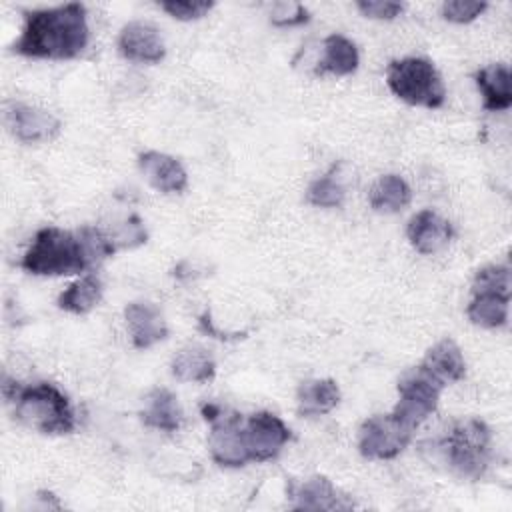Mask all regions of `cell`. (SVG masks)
<instances>
[{
	"instance_id": "cell-1",
	"label": "cell",
	"mask_w": 512,
	"mask_h": 512,
	"mask_svg": "<svg viewBox=\"0 0 512 512\" xmlns=\"http://www.w3.org/2000/svg\"><path fill=\"white\" fill-rule=\"evenodd\" d=\"M116 250L112 236L96 226L78 230L46 226L34 234L20 266L34 276H70L92 268Z\"/></svg>"
},
{
	"instance_id": "cell-2",
	"label": "cell",
	"mask_w": 512,
	"mask_h": 512,
	"mask_svg": "<svg viewBox=\"0 0 512 512\" xmlns=\"http://www.w3.org/2000/svg\"><path fill=\"white\" fill-rule=\"evenodd\" d=\"M88 38L86 6L68 2L54 8L26 10L22 32L10 50L28 58L70 60L84 52Z\"/></svg>"
},
{
	"instance_id": "cell-3",
	"label": "cell",
	"mask_w": 512,
	"mask_h": 512,
	"mask_svg": "<svg viewBox=\"0 0 512 512\" xmlns=\"http://www.w3.org/2000/svg\"><path fill=\"white\" fill-rule=\"evenodd\" d=\"M2 392L14 404V416L40 434H70L76 428L68 396L52 382L20 384L4 374Z\"/></svg>"
},
{
	"instance_id": "cell-4",
	"label": "cell",
	"mask_w": 512,
	"mask_h": 512,
	"mask_svg": "<svg viewBox=\"0 0 512 512\" xmlns=\"http://www.w3.org/2000/svg\"><path fill=\"white\" fill-rule=\"evenodd\" d=\"M432 446L454 474L478 480L484 476L492 458V432L486 422L466 418L454 422Z\"/></svg>"
},
{
	"instance_id": "cell-5",
	"label": "cell",
	"mask_w": 512,
	"mask_h": 512,
	"mask_svg": "<svg viewBox=\"0 0 512 512\" xmlns=\"http://www.w3.org/2000/svg\"><path fill=\"white\" fill-rule=\"evenodd\" d=\"M386 84L394 96L410 106L436 110L446 100V88L436 66L418 56L392 60L386 68Z\"/></svg>"
},
{
	"instance_id": "cell-6",
	"label": "cell",
	"mask_w": 512,
	"mask_h": 512,
	"mask_svg": "<svg viewBox=\"0 0 512 512\" xmlns=\"http://www.w3.org/2000/svg\"><path fill=\"white\" fill-rule=\"evenodd\" d=\"M510 266L490 264L480 268L472 280V300L466 316L474 326L500 328L508 320L510 304Z\"/></svg>"
},
{
	"instance_id": "cell-7",
	"label": "cell",
	"mask_w": 512,
	"mask_h": 512,
	"mask_svg": "<svg viewBox=\"0 0 512 512\" xmlns=\"http://www.w3.org/2000/svg\"><path fill=\"white\" fill-rule=\"evenodd\" d=\"M204 420L210 424L208 448L212 460L226 468H240L250 462L244 438L242 416L220 404L206 402L200 406Z\"/></svg>"
},
{
	"instance_id": "cell-8",
	"label": "cell",
	"mask_w": 512,
	"mask_h": 512,
	"mask_svg": "<svg viewBox=\"0 0 512 512\" xmlns=\"http://www.w3.org/2000/svg\"><path fill=\"white\" fill-rule=\"evenodd\" d=\"M440 390L442 386L424 370L418 366L410 368L398 380V402L392 408V414L402 424L416 430L436 410Z\"/></svg>"
},
{
	"instance_id": "cell-9",
	"label": "cell",
	"mask_w": 512,
	"mask_h": 512,
	"mask_svg": "<svg viewBox=\"0 0 512 512\" xmlns=\"http://www.w3.org/2000/svg\"><path fill=\"white\" fill-rule=\"evenodd\" d=\"M414 430L392 412L366 418L358 430V452L368 460L396 458L412 440Z\"/></svg>"
},
{
	"instance_id": "cell-10",
	"label": "cell",
	"mask_w": 512,
	"mask_h": 512,
	"mask_svg": "<svg viewBox=\"0 0 512 512\" xmlns=\"http://www.w3.org/2000/svg\"><path fill=\"white\" fill-rule=\"evenodd\" d=\"M244 438L250 462H266L280 454L292 432L280 416L262 410L250 414L244 422Z\"/></svg>"
},
{
	"instance_id": "cell-11",
	"label": "cell",
	"mask_w": 512,
	"mask_h": 512,
	"mask_svg": "<svg viewBox=\"0 0 512 512\" xmlns=\"http://www.w3.org/2000/svg\"><path fill=\"white\" fill-rule=\"evenodd\" d=\"M4 122L12 136L26 144L52 140L62 126L52 112L22 102L4 104Z\"/></svg>"
},
{
	"instance_id": "cell-12",
	"label": "cell",
	"mask_w": 512,
	"mask_h": 512,
	"mask_svg": "<svg viewBox=\"0 0 512 512\" xmlns=\"http://www.w3.org/2000/svg\"><path fill=\"white\" fill-rule=\"evenodd\" d=\"M118 52L130 62L156 64L166 56L164 40L156 26L142 20H132L118 34Z\"/></svg>"
},
{
	"instance_id": "cell-13",
	"label": "cell",
	"mask_w": 512,
	"mask_h": 512,
	"mask_svg": "<svg viewBox=\"0 0 512 512\" xmlns=\"http://www.w3.org/2000/svg\"><path fill=\"white\" fill-rule=\"evenodd\" d=\"M408 242L420 254H436L446 248L454 236L452 224L438 212L426 208L416 212L406 228Z\"/></svg>"
},
{
	"instance_id": "cell-14",
	"label": "cell",
	"mask_w": 512,
	"mask_h": 512,
	"mask_svg": "<svg viewBox=\"0 0 512 512\" xmlns=\"http://www.w3.org/2000/svg\"><path fill=\"white\" fill-rule=\"evenodd\" d=\"M138 168L150 182V186L162 194H178L186 190L188 174L180 160L158 150H146L138 154Z\"/></svg>"
},
{
	"instance_id": "cell-15",
	"label": "cell",
	"mask_w": 512,
	"mask_h": 512,
	"mask_svg": "<svg viewBox=\"0 0 512 512\" xmlns=\"http://www.w3.org/2000/svg\"><path fill=\"white\" fill-rule=\"evenodd\" d=\"M124 318L130 340L138 350H146L168 336L166 320L152 302H130L124 308Z\"/></svg>"
},
{
	"instance_id": "cell-16",
	"label": "cell",
	"mask_w": 512,
	"mask_h": 512,
	"mask_svg": "<svg viewBox=\"0 0 512 512\" xmlns=\"http://www.w3.org/2000/svg\"><path fill=\"white\" fill-rule=\"evenodd\" d=\"M420 370H424L430 378H434L442 388L448 382H458L466 374V362L462 356L460 346L452 338H444L436 342L422 362L418 364Z\"/></svg>"
},
{
	"instance_id": "cell-17",
	"label": "cell",
	"mask_w": 512,
	"mask_h": 512,
	"mask_svg": "<svg viewBox=\"0 0 512 512\" xmlns=\"http://www.w3.org/2000/svg\"><path fill=\"white\" fill-rule=\"evenodd\" d=\"M288 496L292 498V510H344L350 502L338 496V490L326 476H310L302 484H290Z\"/></svg>"
},
{
	"instance_id": "cell-18",
	"label": "cell",
	"mask_w": 512,
	"mask_h": 512,
	"mask_svg": "<svg viewBox=\"0 0 512 512\" xmlns=\"http://www.w3.org/2000/svg\"><path fill=\"white\" fill-rule=\"evenodd\" d=\"M482 94V106L490 112H502L512 106V74L508 64H488L474 74Z\"/></svg>"
},
{
	"instance_id": "cell-19",
	"label": "cell",
	"mask_w": 512,
	"mask_h": 512,
	"mask_svg": "<svg viewBox=\"0 0 512 512\" xmlns=\"http://www.w3.org/2000/svg\"><path fill=\"white\" fill-rule=\"evenodd\" d=\"M340 388L332 378L306 380L296 390V410L302 418H316L340 404Z\"/></svg>"
},
{
	"instance_id": "cell-20",
	"label": "cell",
	"mask_w": 512,
	"mask_h": 512,
	"mask_svg": "<svg viewBox=\"0 0 512 512\" xmlns=\"http://www.w3.org/2000/svg\"><path fill=\"white\" fill-rule=\"evenodd\" d=\"M170 372L180 382H210L216 374L212 354L200 344H188L176 352L170 362Z\"/></svg>"
},
{
	"instance_id": "cell-21",
	"label": "cell",
	"mask_w": 512,
	"mask_h": 512,
	"mask_svg": "<svg viewBox=\"0 0 512 512\" xmlns=\"http://www.w3.org/2000/svg\"><path fill=\"white\" fill-rule=\"evenodd\" d=\"M324 54L316 64V74H336V76H348L356 72L360 64V54L356 44L342 36V34H330L324 38Z\"/></svg>"
},
{
	"instance_id": "cell-22",
	"label": "cell",
	"mask_w": 512,
	"mask_h": 512,
	"mask_svg": "<svg viewBox=\"0 0 512 512\" xmlns=\"http://www.w3.org/2000/svg\"><path fill=\"white\" fill-rule=\"evenodd\" d=\"M140 418L148 428L176 432L182 424V408L168 388H154L146 396V406L140 412Z\"/></svg>"
},
{
	"instance_id": "cell-23",
	"label": "cell",
	"mask_w": 512,
	"mask_h": 512,
	"mask_svg": "<svg viewBox=\"0 0 512 512\" xmlns=\"http://www.w3.org/2000/svg\"><path fill=\"white\" fill-rule=\"evenodd\" d=\"M412 200V190L408 182L398 174L380 176L368 192V202L376 212L396 214L404 210Z\"/></svg>"
},
{
	"instance_id": "cell-24",
	"label": "cell",
	"mask_w": 512,
	"mask_h": 512,
	"mask_svg": "<svg viewBox=\"0 0 512 512\" xmlns=\"http://www.w3.org/2000/svg\"><path fill=\"white\" fill-rule=\"evenodd\" d=\"M102 298V280L96 274H86L80 280L72 282L60 296L58 308L70 314H88L98 306Z\"/></svg>"
},
{
	"instance_id": "cell-25",
	"label": "cell",
	"mask_w": 512,
	"mask_h": 512,
	"mask_svg": "<svg viewBox=\"0 0 512 512\" xmlns=\"http://www.w3.org/2000/svg\"><path fill=\"white\" fill-rule=\"evenodd\" d=\"M338 168L340 164H334L324 176L316 178L308 190H306V200L312 206L320 208H338L344 204L346 198V188L342 180L338 178Z\"/></svg>"
},
{
	"instance_id": "cell-26",
	"label": "cell",
	"mask_w": 512,
	"mask_h": 512,
	"mask_svg": "<svg viewBox=\"0 0 512 512\" xmlns=\"http://www.w3.org/2000/svg\"><path fill=\"white\" fill-rule=\"evenodd\" d=\"M160 8L164 12H168L172 18L176 20H198L202 16H206L212 8L214 2H190V0H166L160 2Z\"/></svg>"
},
{
	"instance_id": "cell-27",
	"label": "cell",
	"mask_w": 512,
	"mask_h": 512,
	"mask_svg": "<svg viewBox=\"0 0 512 512\" xmlns=\"http://www.w3.org/2000/svg\"><path fill=\"white\" fill-rule=\"evenodd\" d=\"M310 20V12L302 4H292V2H278L274 4L270 12V22L280 28L288 26H300Z\"/></svg>"
},
{
	"instance_id": "cell-28",
	"label": "cell",
	"mask_w": 512,
	"mask_h": 512,
	"mask_svg": "<svg viewBox=\"0 0 512 512\" xmlns=\"http://www.w3.org/2000/svg\"><path fill=\"white\" fill-rule=\"evenodd\" d=\"M488 8L486 2H464V0H450L442 4V16L448 22L466 24L476 20Z\"/></svg>"
},
{
	"instance_id": "cell-29",
	"label": "cell",
	"mask_w": 512,
	"mask_h": 512,
	"mask_svg": "<svg viewBox=\"0 0 512 512\" xmlns=\"http://www.w3.org/2000/svg\"><path fill=\"white\" fill-rule=\"evenodd\" d=\"M110 236H112V240H114V244H116L118 250H120V248H136V246L144 244L146 238H148L146 228H144L142 220H140L136 214H132V216H130L114 234H110Z\"/></svg>"
},
{
	"instance_id": "cell-30",
	"label": "cell",
	"mask_w": 512,
	"mask_h": 512,
	"mask_svg": "<svg viewBox=\"0 0 512 512\" xmlns=\"http://www.w3.org/2000/svg\"><path fill=\"white\" fill-rule=\"evenodd\" d=\"M356 8L364 16L376 18V20H394L404 12V4L388 2V0H360L356 2Z\"/></svg>"
}]
</instances>
